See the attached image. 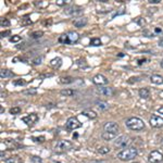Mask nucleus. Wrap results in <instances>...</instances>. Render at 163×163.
Wrapping results in <instances>:
<instances>
[{
    "label": "nucleus",
    "instance_id": "obj_1",
    "mask_svg": "<svg viewBox=\"0 0 163 163\" xmlns=\"http://www.w3.org/2000/svg\"><path fill=\"white\" fill-rule=\"evenodd\" d=\"M138 154V151L135 147H128L126 149H123L117 153V158L122 161H130L135 159Z\"/></svg>",
    "mask_w": 163,
    "mask_h": 163
},
{
    "label": "nucleus",
    "instance_id": "obj_2",
    "mask_svg": "<svg viewBox=\"0 0 163 163\" xmlns=\"http://www.w3.org/2000/svg\"><path fill=\"white\" fill-rule=\"evenodd\" d=\"M79 39V35L76 33V32H68L66 34H63L59 37V42L63 45H72L77 42Z\"/></svg>",
    "mask_w": 163,
    "mask_h": 163
},
{
    "label": "nucleus",
    "instance_id": "obj_3",
    "mask_svg": "<svg viewBox=\"0 0 163 163\" xmlns=\"http://www.w3.org/2000/svg\"><path fill=\"white\" fill-rule=\"evenodd\" d=\"M126 126H127L130 130H136V132H139V130H143L145 128V123L139 117H130V119L126 121Z\"/></svg>",
    "mask_w": 163,
    "mask_h": 163
},
{
    "label": "nucleus",
    "instance_id": "obj_4",
    "mask_svg": "<svg viewBox=\"0 0 163 163\" xmlns=\"http://www.w3.org/2000/svg\"><path fill=\"white\" fill-rule=\"evenodd\" d=\"M73 148V143L70 140H59L55 145V151L58 153H62V152L68 151Z\"/></svg>",
    "mask_w": 163,
    "mask_h": 163
},
{
    "label": "nucleus",
    "instance_id": "obj_5",
    "mask_svg": "<svg viewBox=\"0 0 163 163\" xmlns=\"http://www.w3.org/2000/svg\"><path fill=\"white\" fill-rule=\"evenodd\" d=\"M132 138L128 136H120L119 138L115 140L114 145L117 146V147H120L122 148V149H126V148H128V146L132 143Z\"/></svg>",
    "mask_w": 163,
    "mask_h": 163
},
{
    "label": "nucleus",
    "instance_id": "obj_6",
    "mask_svg": "<svg viewBox=\"0 0 163 163\" xmlns=\"http://www.w3.org/2000/svg\"><path fill=\"white\" fill-rule=\"evenodd\" d=\"M163 161V153L158 150H153L148 156V162L149 163H161Z\"/></svg>",
    "mask_w": 163,
    "mask_h": 163
},
{
    "label": "nucleus",
    "instance_id": "obj_7",
    "mask_svg": "<svg viewBox=\"0 0 163 163\" xmlns=\"http://www.w3.org/2000/svg\"><path fill=\"white\" fill-rule=\"evenodd\" d=\"M65 126H66V128H68V130H77V128L81 127L82 123L76 119V117H68V121H66V123H65Z\"/></svg>",
    "mask_w": 163,
    "mask_h": 163
},
{
    "label": "nucleus",
    "instance_id": "obj_8",
    "mask_svg": "<svg viewBox=\"0 0 163 163\" xmlns=\"http://www.w3.org/2000/svg\"><path fill=\"white\" fill-rule=\"evenodd\" d=\"M93 83L95 85H97V86H104V85H107L109 83L108 78H107L106 76H104V75L101 74H97L95 75V76L93 77Z\"/></svg>",
    "mask_w": 163,
    "mask_h": 163
},
{
    "label": "nucleus",
    "instance_id": "obj_9",
    "mask_svg": "<svg viewBox=\"0 0 163 163\" xmlns=\"http://www.w3.org/2000/svg\"><path fill=\"white\" fill-rule=\"evenodd\" d=\"M149 123L152 127L154 128H159L163 126V117H159V115H152L149 120Z\"/></svg>",
    "mask_w": 163,
    "mask_h": 163
},
{
    "label": "nucleus",
    "instance_id": "obj_10",
    "mask_svg": "<svg viewBox=\"0 0 163 163\" xmlns=\"http://www.w3.org/2000/svg\"><path fill=\"white\" fill-rule=\"evenodd\" d=\"M38 119H39V117H38L37 114H35V113H32V114L27 115V117H22V121L24 122L26 125H34L35 123H37Z\"/></svg>",
    "mask_w": 163,
    "mask_h": 163
},
{
    "label": "nucleus",
    "instance_id": "obj_11",
    "mask_svg": "<svg viewBox=\"0 0 163 163\" xmlns=\"http://www.w3.org/2000/svg\"><path fill=\"white\" fill-rule=\"evenodd\" d=\"M104 132H110L117 134V132H119V125L117 123H114V122H108V123L104 124Z\"/></svg>",
    "mask_w": 163,
    "mask_h": 163
},
{
    "label": "nucleus",
    "instance_id": "obj_12",
    "mask_svg": "<svg viewBox=\"0 0 163 163\" xmlns=\"http://www.w3.org/2000/svg\"><path fill=\"white\" fill-rule=\"evenodd\" d=\"M83 12V9L79 7H76V6H71V7L66 8L65 13L68 14V15H78Z\"/></svg>",
    "mask_w": 163,
    "mask_h": 163
},
{
    "label": "nucleus",
    "instance_id": "obj_13",
    "mask_svg": "<svg viewBox=\"0 0 163 163\" xmlns=\"http://www.w3.org/2000/svg\"><path fill=\"white\" fill-rule=\"evenodd\" d=\"M98 93L102 96H106V97H110L113 95V89L111 87H100L98 89Z\"/></svg>",
    "mask_w": 163,
    "mask_h": 163
},
{
    "label": "nucleus",
    "instance_id": "obj_14",
    "mask_svg": "<svg viewBox=\"0 0 163 163\" xmlns=\"http://www.w3.org/2000/svg\"><path fill=\"white\" fill-rule=\"evenodd\" d=\"M150 82L152 84H156V85H162L163 84V77L161 75H151L150 76Z\"/></svg>",
    "mask_w": 163,
    "mask_h": 163
},
{
    "label": "nucleus",
    "instance_id": "obj_15",
    "mask_svg": "<svg viewBox=\"0 0 163 163\" xmlns=\"http://www.w3.org/2000/svg\"><path fill=\"white\" fill-rule=\"evenodd\" d=\"M73 24H74V26H76V27H83L87 24V19H85V18L75 19V20L73 21Z\"/></svg>",
    "mask_w": 163,
    "mask_h": 163
},
{
    "label": "nucleus",
    "instance_id": "obj_16",
    "mask_svg": "<svg viewBox=\"0 0 163 163\" xmlns=\"http://www.w3.org/2000/svg\"><path fill=\"white\" fill-rule=\"evenodd\" d=\"M117 134H115V133H110V132H104L102 133V138L104 139V140L109 141V140H112V139L117 138Z\"/></svg>",
    "mask_w": 163,
    "mask_h": 163
},
{
    "label": "nucleus",
    "instance_id": "obj_17",
    "mask_svg": "<svg viewBox=\"0 0 163 163\" xmlns=\"http://www.w3.org/2000/svg\"><path fill=\"white\" fill-rule=\"evenodd\" d=\"M62 64V60L61 58H55L50 61V66L53 68H59Z\"/></svg>",
    "mask_w": 163,
    "mask_h": 163
},
{
    "label": "nucleus",
    "instance_id": "obj_18",
    "mask_svg": "<svg viewBox=\"0 0 163 163\" xmlns=\"http://www.w3.org/2000/svg\"><path fill=\"white\" fill-rule=\"evenodd\" d=\"M138 93H139V97L143 98V99H148L149 96H150L149 89L148 88H140Z\"/></svg>",
    "mask_w": 163,
    "mask_h": 163
},
{
    "label": "nucleus",
    "instance_id": "obj_19",
    "mask_svg": "<svg viewBox=\"0 0 163 163\" xmlns=\"http://www.w3.org/2000/svg\"><path fill=\"white\" fill-rule=\"evenodd\" d=\"M0 76H1V78H7V77L13 76V73L11 71L7 70V68H2V70L0 71Z\"/></svg>",
    "mask_w": 163,
    "mask_h": 163
},
{
    "label": "nucleus",
    "instance_id": "obj_20",
    "mask_svg": "<svg viewBox=\"0 0 163 163\" xmlns=\"http://www.w3.org/2000/svg\"><path fill=\"white\" fill-rule=\"evenodd\" d=\"M82 114H84L85 117H87L88 119H96V117H97V114H96V112H94V111H91V110L84 111V112L82 113Z\"/></svg>",
    "mask_w": 163,
    "mask_h": 163
},
{
    "label": "nucleus",
    "instance_id": "obj_21",
    "mask_svg": "<svg viewBox=\"0 0 163 163\" xmlns=\"http://www.w3.org/2000/svg\"><path fill=\"white\" fill-rule=\"evenodd\" d=\"M60 94H61L62 96H65V97H71V96L74 95L75 91L73 90V89H62V90L60 91Z\"/></svg>",
    "mask_w": 163,
    "mask_h": 163
},
{
    "label": "nucleus",
    "instance_id": "obj_22",
    "mask_svg": "<svg viewBox=\"0 0 163 163\" xmlns=\"http://www.w3.org/2000/svg\"><path fill=\"white\" fill-rule=\"evenodd\" d=\"M73 82H74V78L71 76L61 77V78H60V83H61V84H71V83H73Z\"/></svg>",
    "mask_w": 163,
    "mask_h": 163
},
{
    "label": "nucleus",
    "instance_id": "obj_23",
    "mask_svg": "<svg viewBox=\"0 0 163 163\" xmlns=\"http://www.w3.org/2000/svg\"><path fill=\"white\" fill-rule=\"evenodd\" d=\"M96 104H97L98 108H99L100 110H107V109L109 108V104L104 101H97L96 102Z\"/></svg>",
    "mask_w": 163,
    "mask_h": 163
},
{
    "label": "nucleus",
    "instance_id": "obj_24",
    "mask_svg": "<svg viewBox=\"0 0 163 163\" xmlns=\"http://www.w3.org/2000/svg\"><path fill=\"white\" fill-rule=\"evenodd\" d=\"M7 163H22V161L19 156H11L7 160Z\"/></svg>",
    "mask_w": 163,
    "mask_h": 163
},
{
    "label": "nucleus",
    "instance_id": "obj_25",
    "mask_svg": "<svg viewBox=\"0 0 163 163\" xmlns=\"http://www.w3.org/2000/svg\"><path fill=\"white\" fill-rule=\"evenodd\" d=\"M42 36V32H34V33L31 34V38H33V39H37V38H40Z\"/></svg>",
    "mask_w": 163,
    "mask_h": 163
},
{
    "label": "nucleus",
    "instance_id": "obj_26",
    "mask_svg": "<svg viewBox=\"0 0 163 163\" xmlns=\"http://www.w3.org/2000/svg\"><path fill=\"white\" fill-rule=\"evenodd\" d=\"M90 45L91 46H100L101 45V40L99 38H93L90 40Z\"/></svg>",
    "mask_w": 163,
    "mask_h": 163
},
{
    "label": "nucleus",
    "instance_id": "obj_27",
    "mask_svg": "<svg viewBox=\"0 0 163 163\" xmlns=\"http://www.w3.org/2000/svg\"><path fill=\"white\" fill-rule=\"evenodd\" d=\"M1 27H8L10 26V21L8 19H1V22H0Z\"/></svg>",
    "mask_w": 163,
    "mask_h": 163
},
{
    "label": "nucleus",
    "instance_id": "obj_28",
    "mask_svg": "<svg viewBox=\"0 0 163 163\" xmlns=\"http://www.w3.org/2000/svg\"><path fill=\"white\" fill-rule=\"evenodd\" d=\"M98 152H99V153H101V154H106V153H108V152H110V148L101 147V148H99V149H98Z\"/></svg>",
    "mask_w": 163,
    "mask_h": 163
},
{
    "label": "nucleus",
    "instance_id": "obj_29",
    "mask_svg": "<svg viewBox=\"0 0 163 163\" xmlns=\"http://www.w3.org/2000/svg\"><path fill=\"white\" fill-rule=\"evenodd\" d=\"M24 95H36L37 94V90L35 88H32V89H27V90H24L23 91Z\"/></svg>",
    "mask_w": 163,
    "mask_h": 163
},
{
    "label": "nucleus",
    "instance_id": "obj_30",
    "mask_svg": "<svg viewBox=\"0 0 163 163\" xmlns=\"http://www.w3.org/2000/svg\"><path fill=\"white\" fill-rule=\"evenodd\" d=\"M70 1H71V0H57V1H55V3H57V6H60V7H62V6L68 5Z\"/></svg>",
    "mask_w": 163,
    "mask_h": 163
},
{
    "label": "nucleus",
    "instance_id": "obj_31",
    "mask_svg": "<svg viewBox=\"0 0 163 163\" xmlns=\"http://www.w3.org/2000/svg\"><path fill=\"white\" fill-rule=\"evenodd\" d=\"M21 112V108L20 107H14L10 110V114H19Z\"/></svg>",
    "mask_w": 163,
    "mask_h": 163
},
{
    "label": "nucleus",
    "instance_id": "obj_32",
    "mask_svg": "<svg viewBox=\"0 0 163 163\" xmlns=\"http://www.w3.org/2000/svg\"><path fill=\"white\" fill-rule=\"evenodd\" d=\"M21 39H22V38L19 35H13L12 37H10V42H20Z\"/></svg>",
    "mask_w": 163,
    "mask_h": 163
},
{
    "label": "nucleus",
    "instance_id": "obj_33",
    "mask_svg": "<svg viewBox=\"0 0 163 163\" xmlns=\"http://www.w3.org/2000/svg\"><path fill=\"white\" fill-rule=\"evenodd\" d=\"M34 141H36V143H44L45 141V137L42 136V137H33Z\"/></svg>",
    "mask_w": 163,
    "mask_h": 163
},
{
    "label": "nucleus",
    "instance_id": "obj_34",
    "mask_svg": "<svg viewBox=\"0 0 163 163\" xmlns=\"http://www.w3.org/2000/svg\"><path fill=\"white\" fill-rule=\"evenodd\" d=\"M26 84V82L23 81V79H18V81L14 82V85H20V86H22V85H25Z\"/></svg>",
    "mask_w": 163,
    "mask_h": 163
},
{
    "label": "nucleus",
    "instance_id": "obj_35",
    "mask_svg": "<svg viewBox=\"0 0 163 163\" xmlns=\"http://www.w3.org/2000/svg\"><path fill=\"white\" fill-rule=\"evenodd\" d=\"M33 63L35 64V65H38V64L42 63V58H36V59L33 60Z\"/></svg>",
    "mask_w": 163,
    "mask_h": 163
},
{
    "label": "nucleus",
    "instance_id": "obj_36",
    "mask_svg": "<svg viewBox=\"0 0 163 163\" xmlns=\"http://www.w3.org/2000/svg\"><path fill=\"white\" fill-rule=\"evenodd\" d=\"M87 163H107V162L102 160H91V161H88Z\"/></svg>",
    "mask_w": 163,
    "mask_h": 163
},
{
    "label": "nucleus",
    "instance_id": "obj_37",
    "mask_svg": "<svg viewBox=\"0 0 163 163\" xmlns=\"http://www.w3.org/2000/svg\"><path fill=\"white\" fill-rule=\"evenodd\" d=\"M161 0H148V2L149 3H159Z\"/></svg>",
    "mask_w": 163,
    "mask_h": 163
},
{
    "label": "nucleus",
    "instance_id": "obj_38",
    "mask_svg": "<svg viewBox=\"0 0 163 163\" xmlns=\"http://www.w3.org/2000/svg\"><path fill=\"white\" fill-rule=\"evenodd\" d=\"M10 34V32L8 31V32H5V33H1V37H5V35H9Z\"/></svg>",
    "mask_w": 163,
    "mask_h": 163
},
{
    "label": "nucleus",
    "instance_id": "obj_39",
    "mask_svg": "<svg viewBox=\"0 0 163 163\" xmlns=\"http://www.w3.org/2000/svg\"><path fill=\"white\" fill-rule=\"evenodd\" d=\"M156 111H158L159 113H161V114H163V107H161V108H159Z\"/></svg>",
    "mask_w": 163,
    "mask_h": 163
},
{
    "label": "nucleus",
    "instance_id": "obj_40",
    "mask_svg": "<svg viewBox=\"0 0 163 163\" xmlns=\"http://www.w3.org/2000/svg\"><path fill=\"white\" fill-rule=\"evenodd\" d=\"M159 46L163 47V38H161V39L159 40Z\"/></svg>",
    "mask_w": 163,
    "mask_h": 163
},
{
    "label": "nucleus",
    "instance_id": "obj_41",
    "mask_svg": "<svg viewBox=\"0 0 163 163\" xmlns=\"http://www.w3.org/2000/svg\"><path fill=\"white\" fill-rule=\"evenodd\" d=\"M33 160L35 161V162H40V161H42V160H40V159H37V156H34Z\"/></svg>",
    "mask_w": 163,
    "mask_h": 163
},
{
    "label": "nucleus",
    "instance_id": "obj_42",
    "mask_svg": "<svg viewBox=\"0 0 163 163\" xmlns=\"http://www.w3.org/2000/svg\"><path fill=\"white\" fill-rule=\"evenodd\" d=\"M156 33H162V29H156Z\"/></svg>",
    "mask_w": 163,
    "mask_h": 163
},
{
    "label": "nucleus",
    "instance_id": "obj_43",
    "mask_svg": "<svg viewBox=\"0 0 163 163\" xmlns=\"http://www.w3.org/2000/svg\"><path fill=\"white\" fill-rule=\"evenodd\" d=\"M161 68H163V60H162V61H161Z\"/></svg>",
    "mask_w": 163,
    "mask_h": 163
},
{
    "label": "nucleus",
    "instance_id": "obj_44",
    "mask_svg": "<svg viewBox=\"0 0 163 163\" xmlns=\"http://www.w3.org/2000/svg\"><path fill=\"white\" fill-rule=\"evenodd\" d=\"M161 143H162V146H163V139H162V141H161Z\"/></svg>",
    "mask_w": 163,
    "mask_h": 163
},
{
    "label": "nucleus",
    "instance_id": "obj_45",
    "mask_svg": "<svg viewBox=\"0 0 163 163\" xmlns=\"http://www.w3.org/2000/svg\"><path fill=\"white\" fill-rule=\"evenodd\" d=\"M134 163H139V162H134Z\"/></svg>",
    "mask_w": 163,
    "mask_h": 163
}]
</instances>
